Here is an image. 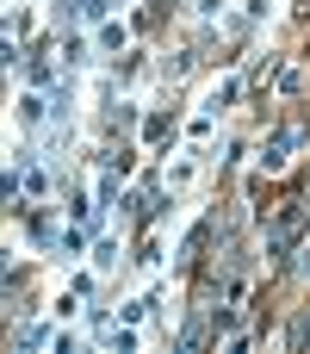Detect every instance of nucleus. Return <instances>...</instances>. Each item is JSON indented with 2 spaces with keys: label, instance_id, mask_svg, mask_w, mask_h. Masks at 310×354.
Masks as SVG:
<instances>
[{
  "label": "nucleus",
  "instance_id": "obj_10",
  "mask_svg": "<svg viewBox=\"0 0 310 354\" xmlns=\"http://www.w3.org/2000/svg\"><path fill=\"white\" fill-rule=\"evenodd\" d=\"M224 6H230V0H193V12H199V19H217Z\"/></svg>",
  "mask_w": 310,
  "mask_h": 354
},
{
  "label": "nucleus",
  "instance_id": "obj_9",
  "mask_svg": "<svg viewBox=\"0 0 310 354\" xmlns=\"http://www.w3.org/2000/svg\"><path fill=\"white\" fill-rule=\"evenodd\" d=\"M50 19H56V25H68V19H81V0H50Z\"/></svg>",
  "mask_w": 310,
  "mask_h": 354
},
{
  "label": "nucleus",
  "instance_id": "obj_11",
  "mask_svg": "<svg viewBox=\"0 0 310 354\" xmlns=\"http://www.w3.org/2000/svg\"><path fill=\"white\" fill-rule=\"evenodd\" d=\"M118 6H137V0H118Z\"/></svg>",
  "mask_w": 310,
  "mask_h": 354
},
{
  "label": "nucleus",
  "instance_id": "obj_8",
  "mask_svg": "<svg viewBox=\"0 0 310 354\" xmlns=\"http://www.w3.org/2000/svg\"><path fill=\"white\" fill-rule=\"evenodd\" d=\"M143 137H174V112H149L143 118Z\"/></svg>",
  "mask_w": 310,
  "mask_h": 354
},
{
  "label": "nucleus",
  "instance_id": "obj_2",
  "mask_svg": "<svg viewBox=\"0 0 310 354\" xmlns=\"http://www.w3.org/2000/svg\"><path fill=\"white\" fill-rule=\"evenodd\" d=\"M199 156H205V149H180V162H174V168L162 174V187H168V193L193 187V180H199Z\"/></svg>",
  "mask_w": 310,
  "mask_h": 354
},
{
  "label": "nucleus",
  "instance_id": "obj_7",
  "mask_svg": "<svg viewBox=\"0 0 310 354\" xmlns=\"http://www.w3.org/2000/svg\"><path fill=\"white\" fill-rule=\"evenodd\" d=\"M273 12V0H242V12H236V31H249V25H261Z\"/></svg>",
  "mask_w": 310,
  "mask_h": 354
},
{
  "label": "nucleus",
  "instance_id": "obj_5",
  "mask_svg": "<svg viewBox=\"0 0 310 354\" xmlns=\"http://www.w3.org/2000/svg\"><path fill=\"white\" fill-rule=\"evenodd\" d=\"M118 255H124V243L99 236V243H93V274H112V268H118Z\"/></svg>",
  "mask_w": 310,
  "mask_h": 354
},
{
  "label": "nucleus",
  "instance_id": "obj_6",
  "mask_svg": "<svg viewBox=\"0 0 310 354\" xmlns=\"http://www.w3.org/2000/svg\"><path fill=\"white\" fill-rule=\"evenodd\" d=\"M280 348H310V311H298V317H292V330L280 336Z\"/></svg>",
  "mask_w": 310,
  "mask_h": 354
},
{
  "label": "nucleus",
  "instance_id": "obj_1",
  "mask_svg": "<svg viewBox=\"0 0 310 354\" xmlns=\"http://www.w3.org/2000/svg\"><path fill=\"white\" fill-rule=\"evenodd\" d=\"M298 143H304V124H280V131L261 143L255 168H261V174H286V168H292V149H298Z\"/></svg>",
  "mask_w": 310,
  "mask_h": 354
},
{
  "label": "nucleus",
  "instance_id": "obj_3",
  "mask_svg": "<svg viewBox=\"0 0 310 354\" xmlns=\"http://www.w3.org/2000/svg\"><path fill=\"white\" fill-rule=\"evenodd\" d=\"M124 44H130V25H124V19L93 25V50H106V56H112V50H124Z\"/></svg>",
  "mask_w": 310,
  "mask_h": 354
},
{
  "label": "nucleus",
  "instance_id": "obj_4",
  "mask_svg": "<svg viewBox=\"0 0 310 354\" xmlns=\"http://www.w3.org/2000/svg\"><path fill=\"white\" fill-rule=\"evenodd\" d=\"M273 93H280V100H298V93H304V62H292V68H280V81H273Z\"/></svg>",
  "mask_w": 310,
  "mask_h": 354
}]
</instances>
